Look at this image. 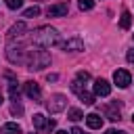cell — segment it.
Returning a JSON list of instances; mask_svg holds the SVG:
<instances>
[{
	"label": "cell",
	"mask_w": 134,
	"mask_h": 134,
	"mask_svg": "<svg viewBox=\"0 0 134 134\" xmlns=\"http://www.w3.org/2000/svg\"><path fill=\"white\" fill-rule=\"evenodd\" d=\"M48 17H67V13H69V4L67 2H57V4H52V6H48Z\"/></svg>",
	"instance_id": "7"
},
{
	"label": "cell",
	"mask_w": 134,
	"mask_h": 134,
	"mask_svg": "<svg viewBox=\"0 0 134 134\" xmlns=\"http://www.w3.org/2000/svg\"><path fill=\"white\" fill-rule=\"evenodd\" d=\"M2 103H4V98H2V94H0V105H2Z\"/></svg>",
	"instance_id": "27"
},
{
	"label": "cell",
	"mask_w": 134,
	"mask_h": 134,
	"mask_svg": "<svg viewBox=\"0 0 134 134\" xmlns=\"http://www.w3.org/2000/svg\"><path fill=\"white\" fill-rule=\"evenodd\" d=\"M77 96H80V100H82L84 105H94V94H90V92L82 90V92H77Z\"/></svg>",
	"instance_id": "15"
},
{
	"label": "cell",
	"mask_w": 134,
	"mask_h": 134,
	"mask_svg": "<svg viewBox=\"0 0 134 134\" xmlns=\"http://www.w3.org/2000/svg\"><path fill=\"white\" fill-rule=\"evenodd\" d=\"M25 94L29 98H34V103H40L42 98V88L38 82H25Z\"/></svg>",
	"instance_id": "6"
},
{
	"label": "cell",
	"mask_w": 134,
	"mask_h": 134,
	"mask_svg": "<svg viewBox=\"0 0 134 134\" xmlns=\"http://www.w3.org/2000/svg\"><path fill=\"white\" fill-rule=\"evenodd\" d=\"M132 124H134V113H132Z\"/></svg>",
	"instance_id": "28"
},
{
	"label": "cell",
	"mask_w": 134,
	"mask_h": 134,
	"mask_svg": "<svg viewBox=\"0 0 134 134\" xmlns=\"http://www.w3.org/2000/svg\"><path fill=\"white\" fill-rule=\"evenodd\" d=\"M71 134H86V132H84V130H80V128H73V130H71Z\"/></svg>",
	"instance_id": "25"
},
{
	"label": "cell",
	"mask_w": 134,
	"mask_h": 134,
	"mask_svg": "<svg viewBox=\"0 0 134 134\" xmlns=\"http://www.w3.org/2000/svg\"><path fill=\"white\" fill-rule=\"evenodd\" d=\"M67 107V96L65 94H52L50 98H48V103H46V109L50 111V113H59V111H63Z\"/></svg>",
	"instance_id": "3"
},
{
	"label": "cell",
	"mask_w": 134,
	"mask_h": 134,
	"mask_svg": "<svg viewBox=\"0 0 134 134\" xmlns=\"http://www.w3.org/2000/svg\"><path fill=\"white\" fill-rule=\"evenodd\" d=\"M77 4H80L82 10H92L94 8V0H77Z\"/></svg>",
	"instance_id": "18"
},
{
	"label": "cell",
	"mask_w": 134,
	"mask_h": 134,
	"mask_svg": "<svg viewBox=\"0 0 134 134\" xmlns=\"http://www.w3.org/2000/svg\"><path fill=\"white\" fill-rule=\"evenodd\" d=\"M6 6H8L10 10H17V8L23 6V0H6Z\"/></svg>",
	"instance_id": "19"
},
{
	"label": "cell",
	"mask_w": 134,
	"mask_h": 134,
	"mask_svg": "<svg viewBox=\"0 0 134 134\" xmlns=\"http://www.w3.org/2000/svg\"><path fill=\"white\" fill-rule=\"evenodd\" d=\"M103 115L109 117L111 121H119V119H121V113H119V105H117V100L111 103V105H105V107H103Z\"/></svg>",
	"instance_id": "8"
},
{
	"label": "cell",
	"mask_w": 134,
	"mask_h": 134,
	"mask_svg": "<svg viewBox=\"0 0 134 134\" xmlns=\"http://www.w3.org/2000/svg\"><path fill=\"white\" fill-rule=\"evenodd\" d=\"M25 65L29 71H40L44 67L50 65V54L44 50V48H34V50H27L25 54Z\"/></svg>",
	"instance_id": "2"
},
{
	"label": "cell",
	"mask_w": 134,
	"mask_h": 134,
	"mask_svg": "<svg viewBox=\"0 0 134 134\" xmlns=\"http://www.w3.org/2000/svg\"><path fill=\"white\" fill-rule=\"evenodd\" d=\"M61 48L67 52H77V50H84V42L80 40V38H69V40H65L63 44H61Z\"/></svg>",
	"instance_id": "9"
},
{
	"label": "cell",
	"mask_w": 134,
	"mask_h": 134,
	"mask_svg": "<svg viewBox=\"0 0 134 134\" xmlns=\"http://www.w3.org/2000/svg\"><path fill=\"white\" fill-rule=\"evenodd\" d=\"M0 134H21V126L15 124V121H8L0 128Z\"/></svg>",
	"instance_id": "13"
},
{
	"label": "cell",
	"mask_w": 134,
	"mask_h": 134,
	"mask_svg": "<svg viewBox=\"0 0 134 134\" xmlns=\"http://www.w3.org/2000/svg\"><path fill=\"white\" fill-rule=\"evenodd\" d=\"M57 134H71V132H65V130H59Z\"/></svg>",
	"instance_id": "26"
},
{
	"label": "cell",
	"mask_w": 134,
	"mask_h": 134,
	"mask_svg": "<svg viewBox=\"0 0 134 134\" xmlns=\"http://www.w3.org/2000/svg\"><path fill=\"white\" fill-rule=\"evenodd\" d=\"M31 44H36L38 48H50L59 42V31L50 25H42L36 31H31Z\"/></svg>",
	"instance_id": "1"
},
{
	"label": "cell",
	"mask_w": 134,
	"mask_h": 134,
	"mask_svg": "<svg viewBox=\"0 0 134 134\" xmlns=\"http://www.w3.org/2000/svg\"><path fill=\"white\" fill-rule=\"evenodd\" d=\"M113 82H115L119 88H128L130 82H132V75H130L126 69H115V73H113Z\"/></svg>",
	"instance_id": "5"
},
{
	"label": "cell",
	"mask_w": 134,
	"mask_h": 134,
	"mask_svg": "<svg viewBox=\"0 0 134 134\" xmlns=\"http://www.w3.org/2000/svg\"><path fill=\"white\" fill-rule=\"evenodd\" d=\"M23 31H27V25H25L23 21H19V23H15V25L10 27L8 38H10V40H13V38H21V36H23Z\"/></svg>",
	"instance_id": "12"
},
{
	"label": "cell",
	"mask_w": 134,
	"mask_h": 134,
	"mask_svg": "<svg viewBox=\"0 0 134 134\" xmlns=\"http://www.w3.org/2000/svg\"><path fill=\"white\" fill-rule=\"evenodd\" d=\"M54 126H57L54 119L46 121V117H44L42 113H36V115H34V128H36L38 132H50V130H54Z\"/></svg>",
	"instance_id": "4"
},
{
	"label": "cell",
	"mask_w": 134,
	"mask_h": 134,
	"mask_svg": "<svg viewBox=\"0 0 134 134\" xmlns=\"http://www.w3.org/2000/svg\"><path fill=\"white\" fill-rule=\"evenodd\" d=\"M86 124H88V128L98 130V128H103V117L98 113H88L86 115Z\"/></svg>",
	"instance_id": "11"
},
{
	"label": "cell",
	"mask_w": 134,
	"mask_h": 134,
	"mask_svg": "<svg viewBox=\"0 0 134 134\" xmlns=\"http://www.w3.org/2000/svg\"><path fill=\"white\" fill-rule=\"evenodd\" d=\"M40 15V6H29L27 10H23V17L25 19H34V17H38Z\"/></svg>",
	"instance_id": "16"
},
{
	"label": "cell",
	"mask_w": 134,
	"mask_h": 134,
	"mask_svg": "<svg viewBox=\"0 0 134 134\" xmlns=\"http://www.w3.org/2000/svg\"><path fill=\"white\" fill-rule=\"evenodd\" d=\"M67 117H69L71 121H77V119H82V117H84V113H82L80 109H75V107H73V109H69V111H67Z\"/></svg>",
	"instance_id": "17"
},
{
	"label": "cell",
	"mask_w": 134,
	"mask_h": 134,
	"mask_svg": "<svg viewBox=\"0 0 134 134\" xmlns=\"http://www.w3.org/2000/svg\"><path fill=\"white\" fill-rule=\"evenodd\" d=\"M46 80H48V82H57V80H59V75H57V73H48V75H46Z\"/></svg>",
	"instance_id": "23"
},
{
	"label": "cell",
	"mask_w": 134,
	"mask_h": 134,
	"mask_svg": "<svg viewBox=\"0 0 134 134\" xmlns=\"http://www.w3.org/2000/svg\"><path fill=\"white\" fill-rule=\"evenodd\" d=\"M94 94H96V96H109V94H111V84H109L107 80L98 77V80L94 82Z\"/></svg>",
	"instance_id": "10"
},
{
	"label": "cell",
	"mask_w": 134,
	"mask_h": 134,
	"mask_svg": "<svg viewBox=\"0 0 134 134\" xmlns=\"http://www.w3.org/2000/svg\"><path fill=\"white\" fill-rule=\"evenodd\" d=\"M130 25H132V15H130L128 10H124V13H121V19H119V27H121V29H128Z\"/></svg>",
	"instance_id": "14"
},
{
	"label": "cell",
	"mask_w": 134,
	"mask_h": 134,
	"mask_svg": "<svg viewBox=\"0 0 134 134\" xmlns=\"http://www.w3.org/2000/svg\"><path fill=\"white\" fill-rule=\"evenodd\" d=\"M10 113H17V115H21V113H23V107H21L19 103H15V105L10 107Z\"/></svg>",
	"instance_id": "21"
},
{
	"label": "cell",
	"mask_w": 134,
	"mask_h": 134,
	"mask_svg": "<svg viewBox=\"0 0 134 134\" xmlns=\"http://www.w3.org/2000/svg\"><path fill=\"white\" fill-rule=\"evenodd\" d=\"M77 80H80V82H88V80H90V73H88V71H77Z\"/></svg>",
	"instance_id": "20"
},
{
	"label": "cell",
	"mask_w": 134,
	"mask_h": 134,
	"mask_svg": "<svg viewBox=\"0 0 134 134\" xmlns=\"http://www.w3.org/2000/svg\"><path fill=\"white\" fill-rule=\"evenodd\" d=\"M105 134H126V132H124V130H115V128H109Z\"/></svg>",
	"instance_id": "22"
},
{
	"label": "cell",
	"mask_w": 134,
	"mask_h": 134,
	"mask_svg": "<svg viewBox=\"0 0 134 134\" xmlns=\"http://www.w3.org/2000/svg\"><path fill=\"white\" fill-rule=\"evenodd\" d=\"M126 59H128L130 63H134V50H128V54H126Z\"/></svg>",
	"instance_id": "24"
}]
</instances>
